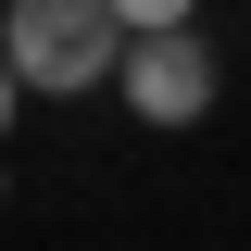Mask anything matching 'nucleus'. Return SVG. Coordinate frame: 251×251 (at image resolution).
Wrapping results in <instances>:
<instances>
[{
    "mask_svg": "<svg viewBox=\"0 0 251 251\" xmlns=\"http://www.w3.org/2000/svg\"><path fill=\"white\" fill-rule=\"evenodd\" d=\"M214 88H226V63H214V38H201V25H176V38H126V63H113V100H126L138 126H163V138L214 113Z\"/></svg>",
    "mask_w": 251,
    "mask_h": 251,
    "instance_id": "nucleus-2",
    "label": "nucleus"
},
{
    "mask_svg": "<svg viewBox=\"0 0 251 251\" xmlns=\"http://www.w3.org/2000/svg\"><path fill=\"white\" fill-rule=\"evenodd\" d=\"M113 25L126 38H176V25H201V0H113Z\"/></svg>",
    "mask_w": 251,
    "mask_h": 251,
    "instance_id": "nucleus-3",
    "label": "nucleus"
},
{
    "mask_svg": "<svg viewBox=\"0 0 251 251\" xmlns=\"http://www.w3.org/2000/svg\"><path fill=\"white\" fill-rule=\"evenodd\" d=\"M0 188H13V176H0Z\"/></svg>",
    "mask_w": 251,
    "mask_h": 251,
    "instance_id": "nucleus-5",
    "label": "nucleus"
},
{
    "mask_svg": "<svg viewBox=\"0 0 251 251\" xmlns=\"http://www.w3.org/2000/svg\"><path fill=\"white\" fill-rule=\"evenodd\" d=\"M0 63L25 100H88L113 88L126 25H113V0H0Z\"/></svg>",
    "mask_w": 251,
    "mask_h": 251,
    "instance_id": "nucleus-1",
    "label": "nucleus"
},
{
    "mask_svg": "<svg viewBox=\"0 0 251 251\" xmlns=\"http://www.w3.org/2000/svg\"><path fill=\"white\" fill-rule=\"evenodd\" d=\"M13 113H25V88H13V63H0V138H13Z\"/></svg>",
    "mask_w": 251,
    "mask_h": 251,
    "instance_id": "nucleus-4",
    "label": "nucleus"
}]
</instances>
